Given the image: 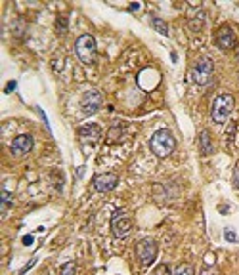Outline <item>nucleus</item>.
Instances as JSON below:
<instances>
[{"label": "nucleus", "mask_w": 239, "mask_h": 275, "mask_svg": "<svg viewBox=\"0 0 239 275\" xmlns=\"http://www.w3.org/2000/svg\"><path fill=\"white\" fill-rule=\"evenodd\" d=\"M157 250H159L157 249V243L153 239L146 237V239H142L136 245V256H138L142 266H151L155 262V258H157Z\"/></svg>", "instance_id": "20e7f679"}, {"label": "nucleus", "mask_w": 239, "mask_h": 275, "mask_svg": "<svg viewBox=\"0 0 239 275\" xmlns=\"http://www.w3.org/2000/svg\"><path fill=\"white\" fill-rule=\"evenodd\" d=\"M216 46L220 50H230L236 46V35L230 27H222L218 33H216Z\"/></svg>", "instance_id": "9d476101"}, {"label": "nucleus", "mask_w": 239, "mask_h": 275, "mask_svg": "<svg viewBox=\"0 0 239 275\" xmlns=\"http://www.w3.org/2000/svg\"><path fill=\"white\" fill-rule=\"evenodd\" d=\"M59 275H77V266H75V262L65 264V266L59 270Z\"/></svg>", "instance_id": "2eb2a0df"}, {"label": "nucleus", "mask_w": 239, "mask_h": 275, "mask_svg": "<svg viewBox=\"0 0 239 275\" xmlns=\"http://www.w3.org/2000/svg\"><path fill=\"white\" fill-rule=\"evenodd\" d=\"M155 275H172V272L168 270V266H157Z\"/></svg>", "instance_id": "6ab92c4d"}, {"label": "nucleus", "mask_w": 239, "mask_h": 275, "mask_svg": "<svg viewBox=\"0 0 239 275\" xmlns=\"http://www.w3.org/2000/svg\"><path fill=\"white\" fill-rule=\"evenodd\" d=\"M102 94L98 90H88L84 96H82V101H80V111L82 115H94L100 107H102Z\"/></svg>", "instance_id": "0eeeda50"}, {"label": "nucleus", "mask_w": 239, "mask_h": 275, "mask_svg": "<svg viewBox=\"0 0 239 275\" xmlns=\"http://www.w3.org/2000/svg\"><path fill=\"white\" fill-rule=\"evenodd\" d=\"M65 31H67V18L59 16V18H57V33H59V35H63Z\"/></svg>", "instance_id": "dca6fc26"}, {"label": "nucleus", "mask_w": 239, "mask_h": 275, "mask_svg": "<svg viewBox=\"0 0 239 275\" xmlns=\"http://www.w3.org/2000/svg\"><path fill=\"white\" fill-rule=\"evenodd\" d=\"M121 134H123V130H121V128H113V130H109L107 138H109V142H111V140H113V142H117Z\"/></svg>", "instance_id": "a211bd4d"}, {"label": "nucleus", "mask_w": 239, "mask_h": 275, "mask_svg": "<svg viewBox=\"0 0 239 275\" xmlns=\"http://www.w3.org/2000/svg\"><path fill=\"white\" fill-rule=\"evenodd\" d=\"M176 275H193V268L189 264H182L178 270H176Z\"/></svg>", "instance_id": "f3484780"}, {"label": "nucleus", "mask_w": 239, "mask_h": 275, "mask_svg": "<svg viewBox=\"0 0 239 275\" xmlns=\"http://www.w3.org/2000/svg\"><path fill=\"white\" fill-rule=\"evenodd\" d=\"M234 183H236V187H239V163L236 166V172H234Z\"/></svg>", "instance_id": "412c9836"}, {"label": "nucleus", "mask_w": 239, "mask_h": 275, "mask_svg": "<svg viewBox=\"0 0 239 275\" xmlns=\"http://www.w3.org/2000/svg\"><path fill=\"white\" fill-rule=\"evenodd\" d=\"M16 88V80H12V82H8V86H6V94H10L12 90Z\"/></svg>", "instance_id": "4be33fe9"}, {"label": "nucleus", "mask_w": 239, "mask_h": 275, "mask_svg": "<svg viewBox=\"0 0 239 275\" xmlns=\"http://www.w3.org/2000/svg\"><path fill=\"white\" fill-rule=\"evenodd\" d=\"M224 237L228 239V241H232V243H236L238 241V235L232 231V229H226V233H224Z\"/></svg>", "instance_id": "aec40b11"}, {"label": "nucleus", "mask_w": 239, "mask_h": 275, "mask_svg": "<svg viewBox=\"0 0 239 275\" xmlns=\"http://www.w3.org/2000/svg\"><path fill=\"white\" fill-rule=\"evenodd\" d=\"M0 197H2V208H0V212H2V214H6V212H8V208L12 206V195H10L8 191H2V195H0Z\"/></svg>", "instance_id": "4468645a"}, {"label": "nucleus", "mask_w": 239, "mask_h": 275, "mask_svg": "<svg viewBox=\"0 0 239 275\" xmlns=\"http://www.w3.org/2000/svg\"><path fill=\"white\" fill-rule=\"evenodd\" d=\"M75 54L84 65H92L96 61V38L92 35H82L75 42Z\"/></svg>", "instance_id": "f03ea898"}, {"label": "nucleus", "mask_w": 239, "mask_h": 275, "mask_svg": "<svg viewBox=\"0 0 239 275\" xmlns=\"http://www.w3.org/2000/svg\"><path fill=\"white\" fill-rule=\"evenodd\" d=\"M79 136L84 142L96 144V142L102 138V132H100V126L98 125H86V126H82V128H79Z\"/></svg>", "instance_id": "9b49d317"}, {"label": "nucleus", "mask_w": 239, "mask_h": 275, "mask_svg": "<svg viewBox=\"0 0 239 275\" xmlns=\"http://www.w3.org/2000/svg\"><path fill=\"white\" fill-rule=\"evenodd\" d=\"M232 109H234V96H230V94L218 96V98L213 101V111H211L213 121L218 123V125L226 123L228 117H230V113H232Z\"/></svg>", "instance_id": "7ed1b4c3"}, {"label": "nucleus", "mask_w": 239, "mask_h": 275, "mask_svg": "<svg viewBox=\"0 0 239 275\" xmlns=\"http://www.w3.org/2000/svg\"><path fill=\"white\" fill-rule=\"evenodd\" d=\"M10 149H12V155H14V157H23V155H27L29 151L33 149V138L27 136V134L18 136V138L12 142Z\"/></svg>", "instance_id": "1a4fd4ad"}, {"label": "nucleus", "mask_w": 239, "mask_h": 275, "mask_svg": "<svg viewBox=\"0 0 239 275\" xmlns=\"http://www.w3.org/2000/svg\"><path fill=\"white\" fill-rule=\"evenodd\" d=\"M199 149L203 155H211L214 153V146H213V140H211V134L207 130H203L199 134Z\"/></svg>", "instance_id": "f8f14e48"}, {"label": "nucleus", "mask_w": 239, "mask_h": 275, "mask_svg": "<svg viewBox=\"0 0 239 275\" xmlns=\"http://www.w3.org/2000/svg\"><path fill=\"white\" fill-rule=\"evenodd\" d=\"M92 183H94V189H96V191L107 193V191H111V189L117 187L119 178H117V174H98L94 178Z\"/></svg>", "instance_id": "6e6552de"}, {"label": "nucleus", "mask_w": 239, "mask_h": 275, "mask_svg": "<svg viewBox=\"0 0 239 275\" xmlns=\"http://www.w3.org/2000/svg\"><path fill=\"white\" fill-rule=\"evenodd\" d=\"M23 243H25V245H31V243H33V237H31V235H25V237H23Z\"/></svg>", "instance_id": "5701e85b"}, {"label": "nucleus", "mask_w": 239, "mask_h": 275, "mask_svg": "<svg viewBox=\"0 0 239 275\" xmlns=\"http://www.w3.org/2000/svg\"><path fill=\"white\" fill-rule=\"evenodd\" d=\"M151 25L155 27L161 35H165V37L168 35V25H166L163 19H159V18H153V19H151Z\"/></svg>", "instance_id": "ddd939ff"}, {"label": "nucleus", "mask_w": 239, "mask_h": 275, "mask_svg": "<svg viewBox=\"0 0 239 275\" xmlns=\"http://www.w3.org/2000/svg\"><path fill=\"white\" fill-rule=\"evenodd\" d=\"M149 147H151V151H153L159 159H165V157H168V155L174 151L176 140H174V136H172L170 130L163 128V130H157V132L153 134V138H151V142H149Z\"/></svg>", "instance_id": "f257e3e1"}, {"label": "nucleus", "mask_w": 239, "mask_h": 275, "mask_svg": "<svg viewBox=\"0 0 239 275\" xmlns=\"http://www.w3.org/2000/svg\"><path fill=\"white\" fill-rule=\"evenodd\" d=\"M214 73V65L209 57H201L195 61V65L191 67V78L197 84H209Z\"/></svg>", "instance_id": "39448f33"}, {"label": "nucleus", "mask_w": 239, "mask_h": 275, "mask_svg": "<svg viewBox=\"0 0 239 275\" xmlns=\"http://www.w3.org/2000/svg\"><path fill=\"white\" fill-rule=\"evenodd\" d=\"M111 229H113V235L115 237H119V239L127 237L130 233V229H132V220H130L129 212L117 210L113 214V218H111Z\"/></svg>", "instance_id": "423d86ee"}]
</instances>
